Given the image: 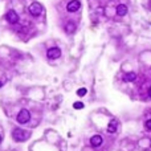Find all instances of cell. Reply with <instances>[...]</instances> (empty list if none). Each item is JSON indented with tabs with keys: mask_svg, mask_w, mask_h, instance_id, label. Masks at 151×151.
<instances>
[{
	"mask_svg": "<svg viewBox=\"0 0 151 151\" xmlns=\"http://www.w3.org/2000/svg\"><path fill=\"white\" fill-rule=\"evenodd\" d=\"M31 137V133L27 130H23V129H15L13 133H12V138H13L16 142H24L28 138Z\"/></svg>",
	"mask_w": 151,
	"mask_h": 151,
	"instance_id": "cell-1",
	"label": "cell"
},
{
	"mask_svg": "<svg viewBox=\"0 0 151 151\" xmlns=\"http://www.w3.org/2000/svg\"><path fill=\"white\" fill-rule=\"evenodd\" d=\"M46 56H48V58H51V60H56V58H58L61 56V49L57 48V46H53V48H51L48 51Z\"/></svg>",
	"mask_w": 151,
	"mask_h": 151,
	"instance_id": "cell-4",
	"label": "cell"
},
{
	"mask_svg": "<svg viewBox=\"0 0 151 151\" xmlns=\"http://www.w3.org/2000/svg\"><path fill=\"white\" fill-rule=\"evenodd\" d=\"M0 142H1V137H0Z\"/></svg>",
	"mask_w": 151,
	"mask_h": 151,
	"instance_id": "cell-17",
	"label": "cell"
},
{
	"mask_svg": "<svg viewBox=\"0 0 151 151\" xmlns=\"http://www.w3.org/2000/svg\"><path fill=\"white\" fill-rule=\"evenodd\" d=\"M80 7H81V3L78 0H72V1L68 3L66 9H68V12H77L80 9Z\"/></svg>",
	"mask_w": 151,
	"mask_h": 151,
	"instance_id": "cell-6",
	"label": "cell"
},
{
	"mask_svg": "<svg viewBox=\"0 0 151 151\" xmlns=\"http://www.w3.org/2000/svg\"><path fill=\"white\" fill-rule=\"evenodd\" d=\"M6 17H7V21H8L9 24H17L19 23V15H17L13 9L8 11V13H7Z\"/></svg>",
	"mask_w": 151,
	"mask_h": 151,
	"instance_id": "cell-5",
	"label": "cell"
},
{
	"mask_svg": "<svg viewBox=\"0 0 151 151\" xmlns=\"http://www.w3.org/2000/svg\"><path fill=\"white\" fill-rule=\"evenodd\" d=\"M31 119V113H29L27 109H23V110H20V113L17 114V122L19 123H27L28 121Z\"/></svg>",
	"mask_w": 151,
	"mask_h": 151,
	"instance_id": "cell-3",
	"label": "cell"
},
{
	"mask_svg": "<svg viewBox=\"0 0 151 151\" xmlns=\"http://www.w3.org/2000/svg\"><path fill=\"white\" fill-rule=\"evenodd\" d=\"M90 145L93 147H98V146L102 145V137L101 135H93L90 138Z\"/></svg>",
	"mask_w": 151,
	"mask_h": 151,
	"instance_id": "cell-8",
	"label": "cell"
},
{
	"mask_svg": "<svg viewBox=\"0 0 151 151\" xmlns=\"http://www.w3.org/2000/svg\"><path fill=\"white\" fill-rule=\"evenodd\" d=\"M73 107L74 109H82L84 107V103L82 102H74L73 103Z\"/></svg>",
	"mask_w": 151,
	"mask_h": 151,
	"instance_id": "cell-13",
	"label": "cell"
},
{
	"mask_svg": "<svg viewBox=\"0 0 151 151\" xmlns=\"http://www.w3.org/2000/svg\"><path fill=\"white\" fill-rule=\"evenodd\" d=\"M126 13H127V7L125 4H119L117 7V15L118 16H125Z\"/></svg>",
	"mask_w": 151,
	"mask_h": 151,
	"instance_id": "cell-9",
	"label": "cell"
},
{
	"mask_svg": "<svg viewBox=\"0 0 151 151\" xmlns=\"http://www.w3.org/2000/svg\"><path fill=\"white\" fill-rule=\"evenodd\" d=\"M65 31H66V33H73V32L76 31V24L72 23V21L70 23H68L65 25Z\"/></svg>",
	"mask_w": 151,
	"mask_h": 151,
	"instance_id": "cell-11",
	"label": "cell"
},
{
	"mask_svg": "<svg viewBox=\"0 0 151 151\" xmlns=\"http://www.w3.org/2000/svg\"><path fill=\"white\" fill-rule=\"evenodd\" d=\"M28 12L32 15V16L37 17L43 13V7H41L40 3H32L31 6L28 7Z\"/></svg>",
	"mask_w": 151,
	"mask_h": 151,
	"instance_id": "cell-2",
	"label": "cell"
},
{
	"mask_svg": "<svg viewBox=\"0 0 151 151\" xmlns=\"http://www.w3.org/2000/svg\"><path fill=\"white\" fill-rule=\"evenodd\" d=\"M88 93V90H86L85 88H81L77 90V96H80V97H82V96H85V94Z\"/></svg>",
	"mask_w": 151,
	"mask_h": 151,
	"instance_id": "cell-12",
	"label": "cell"
},
{
	"mask_svg": "<svg viewBox=\"0 0 151 151\" xmlns=\"http://www.w3.org/2000/svg\"><path fill=\"white\" fill-rule=\"evenodd\" d=\"M148 96H150V97H151V88L148 89Z\"/></svg>",
	"mask_w": 151,
	"mask_h": 151,
	"instance_id": "cell-15",
	"label": "cell"
},
{
	"mask_svg": "<svg viewBox=\"0 0 151 151\" xmlns=\"http://www.w3.org/2000/svg\"><path fill=\"white\" fill-rule=\"evenodd\" d=\"M1 86H3V82H0V88H1Z\"/></svg>",
	"mask_w": 151,
	"mask_h": 151,
	"instance_id": "cell-16",
	"label": "cell"
},
{
	"mask_svg": "<svg viewBox=\"0 0 151 151\" xmlns=\"http://www.w3.org/2000/svg\"><path fill=\"white\" fill-rule=\"evenodd\" d=\"M135 78H137V74L135 73H126L123 80H125L126 82H131V81H135Z\"/></svg>",
	"mask_w": 151,
	"mask_h": 151,
	"instance_id": "cell-10",
	"label": "cell"
},
{
	"mask_svg": "<svg viewBox=\"0 0 151 151\" xmlns=\"http://www.w3.org/2000/svg\"><path fill=\"white\" fill-rule=\"evenodd\" d=\"M145 126H146V129H147V130H151V119H148L147 122L145 123Z\"/></svg>",
	"mask_w": 151,
	"mask_h": 151,
	"instance_id": "cell-14",
	"label": "cell"
},
{
	"mask_svg": "<svg viewBox=\"0 0 151 151\" xmlns=\"http://www.w3.org/2000/svg\"><path fill=\"white\" fill-rule=\"evenodd\" d=\"M117 129H118V121L117 119H111L110 122H109V126H107V133L114 134L115 131H117Z\"/></svg>",
	"mask_w": 151,
	"mask_h": 151,
	"instance_id": "cell-7",
	"label": "cell"
}]
</instances>
